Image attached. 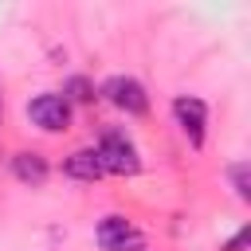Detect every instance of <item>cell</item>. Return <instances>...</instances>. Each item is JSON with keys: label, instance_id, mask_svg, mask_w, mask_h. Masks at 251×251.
<instances>
[{"label": "cell", "instance_id": "cell-8", "mask_svg": "<svg viewBox=\"0 0 251 251\" xmlns=\"http://www.w3.org/2000/svg\"><path fill=\"white\" fill-rule=\"evenodd\" d=\"M67 102H94V86L82 78V75H71L67 78V94H63Z\"/></svg>", "mask_w": 251, "mask_h": 251}, {"label": "cell", "instance_id": "cell-2", "mask_svg": "<svg viewBox=\"0 0 251 251\" xmlns=\"http://www.w3.org/2000/svg\"><path fill=\"white\" fill-rule=\"evenodd\" d=\"M27 118L47 133H63L71 126V102L63 94H35L27 102Z\"/></svg>", "mask_w": 251, "mask_h": 251}, {"label": "cell", "instance_id": "cell-1", "mask_svg": "<svg viewBox=\"0 0 251 251\" xmlns=\"http://www.w3.org/2000/svg\"><path fill=\"white\" fill-rule=\"evenodd\" d=\"M94 153H98V161H102V173H114V176H133V173L141 169L137 145H133L122 129H106Z\"/></svg>", "mask_w": 251, "mask_h": 251}, {"label": "cell", "instance_id": "cell-7", "mask_svg": "<svg viewBox=\"0 0 251 251\" xmlns=\"http://www.w3.org/2000/svg\"><path fill=\"white\" fill-rule=\"evenodd\" d=\"M12 173H16V180H24V184H43V180H47V161H43L39 153H16V157H12Z\"/></svg>", "mask_w": 251, "mask_h": 251}, {"label": "cell", "instance_id": "cell-9", "mask_svg": "<svg viewBox=\"0 0 251 251\" xmlns=\"http://www.w3.org/2000/svg\"><path fill=\"white\" fill-rule=\"evenodd\" d=\"M227 176H231L239 200H251V169H247V161H235V165L227 169Z\"/></svg>", "mask_w": 251, "mask_h": 251}, {"label": "cell", "instance_id": "cell-10", "mask_svg": "<svg viewBox=\"0 0 251 251\" xmlns=\"http://www.w3.org/2000/svg\"><path fill=\"white\" fill-rule=\"evenodd\" d=\"M247 239H251V227H239V235H235V239H227L220 251H243V243H247Z\"/></svg>", "mask_w": 251, "mask_h": 251}, {"label": "cell", "instance_id": "cell-5", "mask_svg": "<svg viewBox=\"0 0 251 251\" xmlns=\"http://www.w3.org/2000/svg\"><path fill=\"white\" fill-rule=\"evenodd\" d=\"M173 114H176L184 137L200 149V145H204V126H208V106H204L200 98H192V94H180V98L173 102Z\"/></svg>", "mask_w": 251, "mask_h": 251}, {"label": "cell", "instance_id": "cell-4", "mask_svg": "<svg viewBox=\"0 0 251 251\" xmlns=\"http://www.w3.org/2000/svg\"><path fill=\"white\" fill-rule=\"evenodd\" d=\"M102 94L118 106V110H126V114H133V118H141L145 110H149V98H145V86L137 82V78H129V75H114L106 86H102Z\"/></svg>", "mask_w": 251, "mask_h": 251}, {"label": "cell", "instance_id": "cell-6", "mask_svg": "<svg viewBox=\"0 0 251 251\" xmlns=\"http://www.w3.org/2000/svg\"><path fill=\"white\" fill-rule=\"evenodd\" d=\"M63 173L75 176V180H98L102 176V161H98L94 149H78V153H71L63 161Z\"/></svg>", "mask_w": 251, "mask_h": 251}, {"label": "cell", "instance_id": "cell-3", "mask_svg": "<svg viewBox=\"0 0 251 251\" xmlns=\"http://www.w3.org/2000/svg\"><path fill=\"white\" fill-rule=\"evenodd\" d=\"M98 243L106 251H145V235L126 216H106L98 224Z\"/></svg>", "mask_w": 251, "mask_h": 251}]
</instances>
